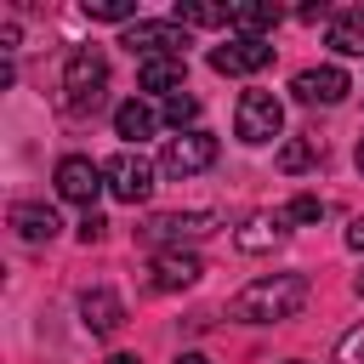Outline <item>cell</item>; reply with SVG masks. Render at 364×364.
Masks as SVG:
<instances>
[{
	"label": "cell",
	"mask_w": 364,
	"mask_h": 364,
	"mask_svg": "<svg viewBox=\"0 0 364 364\" xmlns=\"http://www.w3.org/2000/svg\"><path fill=\"white\" fill-rule=\"evenodd\" d=\"M307 296H313L307 273H267V279H250L228 301V318H239V324H279V318H296L307 307Z\"/></svg>",
	"instance_id": "obj_1"
},
{
	"label": "cell",
	"mask_w": 364,
	"mask_h": 364,
	"mask_svg": "<svg viewBox=\"0 0 364 364\" xmlns=\"http://www.w3.org/2000/svg\"><path fill=\"white\" fill-rule=\"evenodd\" d=\"M102 91H108V57H102L97 46L68 51V68H63V108L85 119V114L102 108Z\"/></svg>",
	"instance_id": "obj_2"
},
{
	"label": "cell",
	"mask_w": 364,
	"mask_h": 364,
	"mask_svg": "<svg viewBox=\"0 0 364 364\" xmlns=\"http://www.w3.org/2000/svg\"><path fill=\"white\" fill-rule=\"evenodd\" d=\"M216 228H222V216H216V210H171V216L142 222V228H136V239H142V245H154V250H182V245L210 239Z\"/></svg>",
	"instance_id": "obj_3"
},
{
	"label": "cell",
	"mask_w": 364,
	"mask_h": 364,
	"mask_svg": "<svg viewBox=\"0 0 364 364\" xmlns=\"http://www.w3.org/2000/svg\"><path fill=\"white\" fill-rule=\"evenodd\" d=\"M279 131H284V102H279L273 91H245V97H239V114H233V136L250 142V148H262V142H273Z\"/></svg>",
	"instance_id": "obj_4"
},
{
	"label": "cell",
	"mask_w": 364,
	"mask_h": 364,
	"mask_svg": "<svg viewBox=\"0 0 364 364\" xmlns=\"http://www.w3.org/2000/svg\"><path fill=\"white\" fill-rule=\"evenodd\" d=\"M119 46L131 51V57H182V46H188V34H182V23L176 17H142V23H131L125 34H119Z\"/></svg>",
	"instance_id": "obj_5"
},
{
	"label": "cell",
	"mask_w": 364,
	"mask_h": 364,
	"mask_svg": "<svg viewBox=\"0 0 364 364\" xmlns=\"http://www.w3.org/2000/svg\"><path fill=\"white\" fill-rule=\"evenodd\" d=\"M205 165H216V136L210 131H182V136H171L159 148V171L165 176H193Z\"/></svg>",
	"instance_id": "obj_6"
},
{
	"label": "cell",
	"mask_w": 364,
	"mask_h": 364,
	"mask_svg": "<svg viewBox=\"0 0 364 364\" xmlns=\"http://www.w3.org/2000/svg\"><path fill=\"white\" fill-rule=\"evenodd\" d=\"M51 182H57V193H63L68 205H85V210H91V199H97V193L108 188L102 165H97V159H85V154H63V159H57V176H51Z\"/></svg>",
	"instance_id": "obj_7"
},
{
	"label": "cell",
	"mask_w": 364,
	"mask_h": 364,
	"mask_svg": "<svg viewBox=\"0 0 364 364\" xmlns=\"http://www.w3.org/2000/svg\"><path fill=\"white\" fill-rule=\"evenodd\" d=\"M102 176H108V193L125 199V205H142V199L154 193V165H148L142 154H131V148H119V154L102 165Z\"/></svg>",
	"instance_id": "obj_8"
},
{
	"label": "cell",
	"mask_w": 364,
	"mask_h": 364,
	"mask_svg": "<svg viewBox=\"0 0 364 364\" xmlns=\"http://www.w3.org/2000/svg\"><path fill=\"white\" fill-rule=\"evenodd\" d=\"M273 63V40H245L233 34L228 46H210V68L216 74H262Z\"/></svg>",
	"instance_id": "obj_9"
},
{
	"label": "cell",
	"mask_w": 364,
	"mask_h": 364,
	"mask_svg": "<svg viewBox=\"0 0 364 364\" xmlns=\"http://www.w3.org/2000/svg\"><path fill=\"white\" fill-rule=\"evenodd\" d=\"M199 273H205V262L193 250H154V262H148V284L154 290H188Z\"/></svg>",
	"instance_id": "obj_10"
},
{
	"label": "cell",
	"mask_w": 364,
	"mask_h": 364,
	"mask_svg": "<svg viewBox=\"0 0 364 364\" xmlns=\"http://www.w3.org/2000/svg\"><path fill=\"white\" fill-rule=\"evenodd\" d=\"M290 91H296L301 102H324V108H330V102H341V97L353 91V80H347L336 63H324V68H301V74L290 80Z\"/></svg>",
	"instance_id": "obj_11"
},
{
	"label": "cell",
	"mask_w": 364,
	"mask_h": 364,
	"mask_svg": "<svg viewBox=\"0 0 364 364\" xmlns=\"http://www.w3.org/2000/svg\"><path fill=\"white\" fill-rule=\"evenodd\" d=\"M80 324H85L91 336H114V330L125 324V301H119L114 290H102V284H97V290H85V296H80Z\"/></svg>",
	"instance_id": "obj_12"
},
{
	"label": "cell",
	"mask_w": 364,
	"mask_h": 364,
	"mask_svg": "<svg viewBox=\"0 0 364 364\" xmlns=\"http://www.w3.org/2000/svg\"><path fill=\"white\" fill-rule=\"evenodd\" d=\"M136 85L142 91H159V97H176L188 85V57H148L136 68Z\"/></svg>",
	"instance_id": "obj_13"
},
{
	"label": "cell",
	"mask_w": 364,
	"mask_h": 364,
	"mask_svg": "<svg viewBox=\"0 0 364 364\" xmlns=\"http://www.w3.org/2000/svg\"><path fill=\"white\" fill-rule=\"evenodd\" d=\"M284 222H290V216H279V210H256V216H245V228L233 233V245L250 250V256H256V250H273V245L290 233Z\"/></svg>",
	"instance_id": "obj_14"
},
{
	"label": "cell",
	"mask_w": 364,
	"mask_h": 364,
	"mask_svg": "<svg viewBox=\"0 0 364 364\" xmlns=\"http://www.w3.org/2000/svg\"><path fill=\"white\" fill-rule=\"evenodd\" d=\"M330 51H341V57H364V6H341L336 17H330Z\"/></svg>",
	"instance_id": "obj_15"
},
{
	"label": "cell",
	"mask_w": 364,
	"mask_h": 364,
	"mask_svg": "<svg viewBox=\"0 0 364 364\" xmlns=\"http://www.w3.org/2000/svg\"><path fill=\"white\" fill-rule=\"evenodd\" d=\"M279 17H284L279 6H267V0H245V6H233V23H228V28H239L245 40H267V34L279 28Z\"/></svg>",
	"instance_id": "obj_16"
},
{
	"label": "cell",
	"mask_w": 364,
	"mask_h": 364,
	"mask_svg": "<svg viewBox=\"0 0 364 364\" xmlns=\"http://www.w3.org/2000/svg\"><path fill=\"white\" fill-rule=\"evenodd\" d=\"M11 228H17L28 245H46V239L57 233V210H51V205H34V199H23V205H11Z\"/></svg>",
	"instance_id": "obj_17"
},
{
	"label": "cell",
	"mask_w": 364,
	"mask_h": 364,
	"mask_svg": "<svg viewBox=\"0 0 364 364\" xmlns=\"http://www.w3.org/2000/svg\"><path fill=\"white\" fill-rule=\"evenodd\" d=\"M154 125H159V114H154L148 102H136V97L114 108V131H119L125 142H148V136H154Z\"/></svg>",
	"instance_id": "obj_18"
},
{
	"label": "cell",
	"mask_w": 364,
	"mask_h": 364,
	"mask_svg": "<svg viewBox=\"0 0 364 364\" xmlns=\"http://www.w3.org/2000/svg\"><path fill=\"white\" fill-rule=\"evenodd\" d=\"M176 23H193V28H228L233 23V6H199V0H176L171 6Z\"/></svg>",
	"instance_id": "obj_19"
},
{
	"label": "cell",
	"mask_w": 364,
	"mask_h": 364,
	"mask_svg": "<svg viewBox=\"0 0 364 364\" xmlns=\"http://www.w3.org/2000/svg\"><path fill=\"white\" fill-rule=\"evenodd\" d=\"M318 154H324V148H318V136H290V142L279 148V171H284V176H301V171H313V165H318Z\"/></svg>",
	"instance_id": "obj_20"
},
{
	"label": "cell",
	"mask_w": 364,
	"mask_h": 364,
	"mask_svg": "<svg viewBox=\"0 0 364 364\" xmlns=\"http://www.w3.org/2000/svg\"><path fill=\"white\" fill-rule=\"evenodd\" d=\"M85 17H97V23H142V11H136V0H85Z\"/></svg>",
	"instance_id": "obj_21"
},
{
	"label": "cell",
	"mask_w": 364,
	"mask_h": 364,
	"mask_svg": "<svg viewBox=\"0 0 364 364\" xmlns=\"http://www.w3.org/2000/svg\"><path fill=\"white\" fill-rule=\"evenodd\" d=\"M193 119H199V97H188V91L165 97V125H176V136H182V131H193Z\"/></svg>",
	"instance_id": "obj_22"
},
{
	"label": "cell",
	"mask_w": 364,
	"mask_h": 364,
	"mask_svg": "<svg viewBox=\"0 0 364 364\" xmlns=\"http://www.w3.org/2000/svg\"><path fill=\"white\" fill-rule=\"evenodd\" d=\"M336 364H364V324H353V330L336 341Z\"/></svg>",
	"instance_id": "obj_23"
},
{
	"label": "cell",
	"mask_w": 364,
	"mask_h": 364,
	"mask_svg": "<svg viewBox=\"0 0 364 364\" xmlns=\"http://www.w3.org/2000/svg\"><path fill=\"white\" fill-rule=\"evenodd\" d=\"M284 216H290V222H318V216H324V199H313V193H296V199L284 205Z\"/></svg>",
	"instance_id": "obj_24"
},
{
	"label": "cell",
	"mask_w": 364,
	"mask_h": 364,
	"mask_svg": "<svg viewBox=\"0 0 364 364\" xmlns=\"http://www.w3.org/2000/svg\"><path fill=\"white\" fill-rule=\"evenodd\" d=\"M102 233H108V222H102L97 210H85V222H80V245H97Z\"/></svg>",
	"instance_id": "obj_25"
},
{
	"label": "cell",
	"mask_w": 364,
	"mask_h": 364,
	"mask_svg": "<svg viewBox=\"0 0 364 364\" xmlns=\"http://www.w3.org/2000/svg\"><path fill=\"white\" fill-rule=\"evenodd\" d=\"M296 17H301V23H318V17H336V11H330V6H324V0H313V6H301V11H296Z\"/></svg>",
	"instance_id": "obj_26"
},
{
	"label": "cell",
	"mask_w": 364,
	"mask_h": 364,
	"mask_svg": "<svg viewBox=\"0 0 364 364\" xmlns=\"http://www.w3.org/2000/svg\"><path fill=\"white\" fill-rule=\"evenodd\" d=\"M347 245H353V250H364V216H353V228H347Z\"/></svg>",
	"instance_id": "obj_27"
},
{
	"label": "cell",
	"mask_w": 364,
	"mask_h": 364,
	"mask_svg": "<svg viewBox=\"0 0 364 364\" xmlns=\"http://www.w3.org/2000/svg\"><path fill=\"white\" fill-rule=\"evenodd\" d=\"M102 364H142L136 353H114V358H102Z\"/></svg>",
	"instance_id": "obj_28"
},
{
	"label": "cell",
	"mask_w": 364,
	"mask_h": 364,
	"mask_svg": "<svg viewBox=\"0 0 364 364\" xmlns=\"http://www.w3.org/2000/svg\"><path fill=\"white\" fill-rule=\"evenodd\" d=\"M176 364H210V358H205V353H182Z\"/></svg>",
	"instance_id": "obj_29"
},
{
	"label": "cell",
	"mask_w": 364,
	"mask_h": 364,
	"mask_svg": "<svg viewBox=\"0 0 364 364\" xmlns=\"http://www.w3.org/2000/svg\"><path fill=\"white\" fill-rule=\"evenodd\" d=\"M353 159H358V171H364V136H358V154H353Z\"/></svg>",
	"instance_id": "obj_30"
},
{
	"label": "cell",
	"mask_w": 364,
	"mask_h": 364,
	"mask_svg": "<svg viewBox=\"0 0 364 364\" xmlns=\"http://www.w3.org/2000/svg\"><path fill=\"white\" fill-rule=\"evenodd\" d=\"M358 296H364V273H358Z\"/></svg>",
	"instance_id": "obj_31"
},
{
	"label": "cell",
	"mask_w": 364,
	"mask_h": 364,
	"mask_svg": "<svg viewBox=\"0 0 364 364\" xmlns=\"http://www.w3.org/2000/svg\"><path fill=\"white\" fill-rule=\"evenodd\" d=\"M290 364H301V358H290Z\"/></svg>",
	"instance_id": "obj_32"
}]
</instances>
